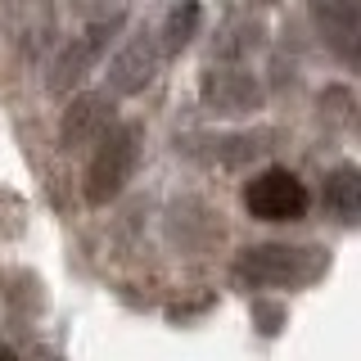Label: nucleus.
<instances>
[{
    "instance_id": "obj_8",
    "label": "nucleus",
    "mask_w": 361,
    "mask_h": 361,
    "mask_svg": "<svg viewBox=\"0 0 361 361\" xmlns=\"http://www.w3.org/2000/svg\"><path fill=\"white\" fill-rule=\"evenodd\" d=\"M312 23L338 59L357 63V54H361V5L357 0H312Z\"/></svg>"
},
{
    "instance_id": "obj_2",
    "label": "nucleus",
    "mask_w": 361,
    "mask_h": 361,
    "mask_svg": "<svg viewBox=\"0 0 361 361\" xmlns=\"http://www.w3.org/2000/svg\"><path fill=\"white\" fill-rule=\"evenodd\" d=\"M140 127L135 122H122V127H109L95 140V154L86 163V180H82V195L90 208H109L113 199L127 190V180L140 163Z\"/></svg>"
},
{
    "instance_id": "obj_9",
    "label": "nucleus",
    "mask_w": 361,
    "mask_h": 361,
    "mask_svg": "<svg viewBox=\"0 0 361 361\" xmlns=\"http://www.w3.org/2000/svg\"><path fill=\"white\" fill-rule=\"evenodd\" d=\"M321 203L325 212L338 221V226H357L361 221V172L357 167H334L325 176V190H321Z\"/></svg>"
},
{
    "instance_id": "obj_1",
    "label": "nucleus",
    "mask_w": 361,
    "mask_h": 361,
    "mask_svg": "<svg viewBox=\"0 0 361 361\" xmlns=\"http://www.w3.org/2000/svg\"><path fill=\"white\" fill-rule=\"evenodd\" d=\"M330 253L316 244H253L235 257V280L253 289H302L325 276Z\"/></svg>"
},
{
    "instance_id": "obj_6",
    "label": "nucleus",
    "mask_w": 361,
    "mask_h": 361,
    "mask_svg": "<svg viewBox=\"0 0 361 361\" xmlns=\"http://www.w3.org/2000/svg\"><path fill=\"white\" fill-rule=\"evenodd\" d=\"M158 54H163V50H158V41L149 37V32L131 37V41L109 59V95H113V99L140 95V90L158 77Z\"/></svg>"
},
{
    "instance_id": "obj_3",
    "label": "nucleus",
    "mask_w": 361,
    "mask_h": 361,
    "mask_svg": "<svg viewBox=\"0 0 361 361\" xmlns=\"http://www.w3.org/2000/svg\"><path fill=\"white\" fill-rule=\"evenodd\" d=\"M244 208L257 221H302L312 208V195L289 167H267L244 185Z\"/></svg>"
},
{
    "instance_id": "obj_7",
    "label": "nucleus",
    "mask_w": 361,
    "mask_h": 361,
    "mask_svg": "<svg viewBox=\"0 0 361 361\" xmlns=\"http://www.w3.org/2000/svg\"><path fill=\"white\" fill-rule=\"evenodd\" d=\"M113 127V95L109 90H86V95L68 99L63 122H59V145L63 149H86Z\"/></svg>"
},
{
    "instance_id": "obj_11",
    "label": "nucleus",
    "mask_w": 361,
    "mask_h": 361,
    "mask_svg": "<svg viewBox=\"0 0 361 361\" xmlns=\"http://www.w3.org/2000/svg\"><path fill=\"white\" fill-rule=\"evenodd\" d=\"M199 18H203V9H199V0H176L172 9H167V18H163V32H158V50L163 54H180L190 41H195V32H199Z\"/></svg>"
},
{
    "instance_id": "obj_10",
    "label": "nucleus",
    "mask_w": 361,
    "mask_h": 361,
    "mask_svg": "<svg viewBox=\"0 0 361 361\" xmlns=\"http://www.w3.org/2000/svg\"><path fill=\"white\" fill-rule=\"evenodd\" d=\"M271 140H276V131H248V135H208L203 145H212V149H190V154H199V158H212V163H221V167H240V163H248V158L267 154V149H271Z\"/></svg>"
},
{
    "instance_id": "obj_4",
    "label": "nucleus",
    "mask_w": 361,
    "mask_h": 361,
    "mask_svg": "<svg viewBox=\"0 0 361 361\" xmlns=\"http://www.w3.org/2000/svg\"><path fill=\"white\" fill-rule=\"evenodd\" d=\"M122 23H127V18H122V9H118V14L90 23V32L73 37V45H63V54H59V59H54V68H50V90H54V95H68L77 82H86V73L99 63V54H104L109 37L122 27Z\"/></svg>"
},
{
    "instance_id": "obj_12",
    "label": "nucleus",
    "mask_w": 361,
    "mask_h": 361,
    "mask_svg": "<svg viewBox=\"0 0 361 361\" xmlns=\"http://www.w3.org/2000/svg\"><path fill=\"white\" fill-rule=\"evenodd\" d=\"M257 41H262V27H257V23H231L226 37L217 41V54H221V59H235V54L257 50Z\"/></svg>"
},
{
    "instance_id": "obj_5",
    "label": "nucleus",
    "mask_w": 361,
    "mask_h": 361,
    "mask_svg": "<svg viewBox=\"0 0 361 361\" xmlns=\"http://www.w3.org/2000/svg\"><path fill=\"white\" fill-rule=\"evenodd\" d=\"M199 99L221 118H240V113L262 109V86L244 68H208L199 82Z\"/></svg>"
},
{
    "instance_id": "obj_14",
    "label": "nucleus",
    "mask_w": 361,
    "mask_h": 361,
    "mask_svg": "<svg viewBox=\"0 0 361 361\" xmlns=\"http://www.w3.org/2000/svg\"><path fill=\"white\" fill-rule=\"evenodd\" d=\"M82 9H95V5H109V0H77Z\"/></svg>"
},
{
    "instance_id": "obj_13",
    "label": "nucleus",
    "mask_w": 361,
    "mask_h": 361,
    "mask_svg": "<svg viewBox=\"0 0 361 361\" xmlns=\"http://www.w3.org/2000/svg\"><path fill=\"white\" fill-rule=\"evenodd\" d=\"M253 321L262 334H276L280 321H285V307H276V302H253Z\"/></svg>"
}]
</instances>
